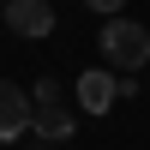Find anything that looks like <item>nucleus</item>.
<instances>
[{"mask_svg":"<svg viewBox=\"0 0 150 150\" xmlns=\"http://www.w3.org/2000/svg\"><path fill=\"white\" fill-rule=\"evenodd\" d=\"M144 96H150V78H144Z\"/></svg>","mask_w":150,"mask_h":150,"instance_id":"8","label":"nucleus"},{"mask_svg":"<svg viewBox=\"0 0 150 150\" xmlns=\"http://www.w3.org/2000/svg\"><path fill=\"white\" fill-rule=\"evenodd\" d=\"M0 12H6V0H0Z\"/></svg>","mask_w":150,"mask_h":150,"instance_id":"9","label":"nucleus"},{"mask_svg":"<svg viewBox=\"0 0 150 150\" xmlns=\"http://www.w3.org/2000/svg\"><path fill=\"white\" fill-rule=\"evenodd\" d=\"M96 42H102V60H108V66H120V72H138L144 60H150V30H144V24H132V18H120V12L102 24Z\"/></svg>","mask_w":150,"mask_h":150,"instance_id":"2","label":"nucleus"},{"mask_svg":"<svg viewBox=\"0 0 150 150\" xmlns=\"http://www.w3.org/2000/svg\"><path fill=\"white\" fill-rule=\"evenodd\" d=\"M30 96H36V120H30V132H36L42 144H66L78 120H72V102H66V90H60V78H36Z\"/></svg>","mask_w":150,"mask_h":150,"instance_id":"1","label":"nucleus"},{"mask_svg":"<svg viewBox=\"0 0 150 150\" xmlns=\"http://www.w3.org/2000/svg\"><path fill=\"white\" fill-rule=\"evenodd\" d=\"M84 6H90V12H102V18H114V12L126 6V0H84Z\"/></svg>","mask_w":150,"mask_h":150,"instance_id":"6","label":"nucleus"},{"mask_svg":"<svg viewBox=\"0 0 150 150\" xmlns=\"http://www.w3.org/2000/svg\"><path fill=\"white\" fill-rule=\"evenodd\" d=\"M114 102H120V78H114L108 66L78 72V108H84V114H108Z\"/></svg>","mask_w":150,"mask_h":150,"instance_id":"5","label":"nucleus"},{"mask_svg":"<svg viewBox=\"0 0 150 150\" xmlns=\"http://www.w3.org/2000/svg\"><path fill=\"white\" fill-rule=\"evenodd\" d=\"M36 150H60V144H36Z\"/></svg>","mask_w":150,"mask_h":150,"instance_id":"7","label":"nucleus"},{"mask_svg":"<svg viewBox=\"0 0 150 150\" xmlns=\"http://www.w3.org/2000/svg\"><path fill=\"white\" fill-rule=\"evenodd\" d=\"M30 120H36V96L24 84L0 78V144H12L18 132H30Z\"/></svg>","mask_w":150,"mask_h":150,"instance_id":"3","label":"nucleus"},{"mask_svg":"<svg viewBox=\"0 0 150 150\" xmlns=\"http://www.w3.org/2000/svg\"><path fill=\"white\" fill-rule=\"evenodd\" d=\"M6 24L24 42H42V36L54 30V6H48V0H6Z\"/></svg>","mask_w":150,"mask_h":150,"instance_id":"4","label":"nucleus"}]
</instances>
